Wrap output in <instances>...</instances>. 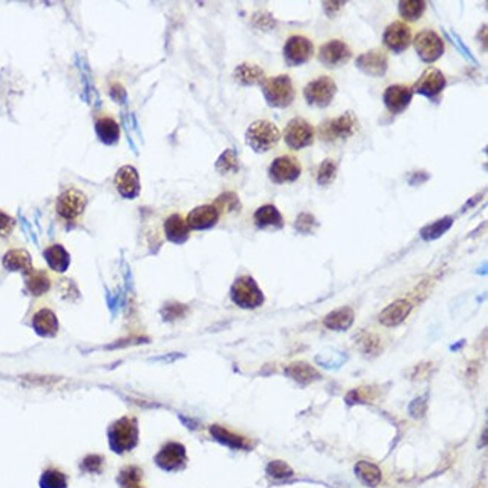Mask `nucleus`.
Masks as SVG:
<instances>
[{
	"label": "nucleus",
	"mask_w": 488,
	"mask_h": 488,
	"mask_svg": "<svg viewBox=\"0 0 488 488\" xmlns=\"http://www.w3.org/2000/svg\"><path fill=\"white\" fill-rule=\"evenodd\" d=\"M4 267L9 272H23L24 275L32 271V255L26 250H11L4 255Z\"/></svg>",
	"instance_id": "nucleus-22"
},
{
	"label": "nucleus",
	"mask_w": 488,
	"mask_h": 488,
	"mask_svg": "<svg viewBox=\"0 0 488 488\" xmlns=\"http://www.w3.org/2000/svg\"><path fill=\"white\" fill-rule=\"evenodd\" d=\"M453 224H454V218L448 215V216L440 218V220H438V221H434L431 224H427L426 227H422L419 235L423 240H436V239L442 238L448 232V230L453 227Z\"/></svg>",
	"instance_id": "nucleus-32"
},
{
	"label": "nucleus",
	"mask_w": 488,
	"mask_h": 488,
	"mask_svg": "<svg viewBox=\"0 0 488 488\" xmlns=\"http://www.w3.org/2000/svg\"><path fill=\"white\" fill-rule=\"evenodd\" d=\"M214 204L216 206V209L220 211V214L223 211L224 212H233V211L240 209V200H239L236 192H232V191L223 192V194L215 200Z\"/></svg>",
	"instance_id": "nucleus-39"
},
{
	"label": "nucleus",
	"mask_w": 488,
	"mask_h": 488,
	"mask_svg": "<svg viewBox=\"0 0 488 488\" xmlns=\"http://www.w3.org/2000/svg\"><path fill=\"white\" fill-rule=\"evenodd\" d=\"M338 174V162L332 158H326L320 162L317 169V184L320 187H329L333 184Z\"/></svg>",
	"instance_id": "nucleus-36"
},
{
	"label": "nucleus",
	"mask_w": 488,
	"mask_h": 488,
	"mask_svg": "<svg viewBox=\"0 0 488 488\" xmlns=\"http://www.w3.org/2000/svg\"><path fill=\"white\" fill-rule=\"evenodd\" d=\"M165 236L173 243H184L189 238V227L182 215L173 214L164 223Z\"/></svg>",
	"instance_id": "nucleus-23"
},
{
	"label": "nucleus",
	"mask_w": 488,
	"mask_h": 488,
	"mask_svg": "<svg viewBox=\"0 0 488 488\" xmlns=\"http://www.w3.org/2000/svg\"><path fill=\"white\" fill-rule=\"evenodd\" d=\"M414 47L419 59L426 63H434L445 53V41L434 30H421L414 40Z\"/></svg>",
	"instance_id": "nucleus-7"
},
{
	"label": "nucleus",
	"mask_w": 488,
	"mask_h": 488,
	"mask_svg": "<svg viewBox=\"0 0 488 488\" xmlns=\"http://www.w3.org/2000/svg\"><path fill=\"white\" fill-rule=\"evenodd\" d=\"M32 326L38 336L45 338L55 337L59 331L57 317L53 311L48 310V308H43V310H40L33 316Z\"/></svg>",
	"instance_id": "nucleus-21"
},
{
	"label": "nucleus",
	"mask_w": 488,
	"mask_h": 488,
	"mask_svg": "<svg viewBox=\"0 0 488 488\" xmlns=\"http://www.w3.org/2000/svg\"><path fill=\"white\" fill-rule=\"evenodd\" d=\"M26 278V289L32 294V296L38 298L43 296L51 287V279L45 271H35L32 269L30 272L24 275Z\"/></svg>",
	"instance_id": "nucleus-29"
},
{
	"label": "nucleus",
	"mask_w": 488,
	"mask_h": 488,
	"mask_svg": "<svg viewBox=\"0 0 488 488\" xmlns=\"http://www.w3.org/2000/svg\"><path fill=\"white\" fill-rule=\"evenodd\" d=\"M141 477H143L141 469H138L137 466H126L121 470L118 481L122 488H131L141 482Z\"/></svg>",
	"instance_id": "nucleus-40"
},
{
	"label": "nucleus",
	"mask_w": 488,
	"mask_h": 488,
	"mask_svg": "<svg viewBox=\"0 0 488 488\" xmlns=\"http://www.w3.org/2000/svg\"><path fill=\"white\" fill-rule=\"evenodd\" d=\"M87 204L84 192L77 188H67L60 192L56 201V212L67 221H74L82 216Z\"/></svg>",
	"instance_id": "nucleus-10"
},
{
	"label": "nucleus",
	"mask_w": 488,
	"mask_h": 488,
	"mask_svg": "<svg viewBox=\"0 0 488 488\" xmlns=\"http://www.w3.org/2000/svg\"><path fill=\"white\" fill-rule=\"evenodd\" d=\"M359 341V349L368 355H376V349H380V341L375 333H362Z\"/></svg>",
	"instance_id": "nucleus-44"
},
{
	"label": "nucleus",
	"mask_w": 488,
	"mask_h": 488,
	"mask_svg": "<svg viewBox=\"0 0 488 488\" xmlns=\"http://www.w3.org/2000/svg\"><path fill=\"white\" fill-rule=\"evenodd\" d=\"M359 128L361 125H359L357 116L355 111L349 110L340 114L338 118L322 122V125L318 126V137L328 143L337 140H349L359 131Z\"/></svg>",
	"instance_id": "nucleus-3"
},
{
	"label": "nucleus",
	"mask_w": 488,
	"mask_h": 488,
	"mask_svg": "<svg viewBox=\"0 0 488 488\" xmlns=\"http://www.w3.org/2000/svg\"><path fill=\"white\" fill-rule=\"evenodd\" d=\"M102 467H104V458L98 454L87 455L82 461V469L87 473H101Z\"/></svg>",
	"instance_id": "nucleus-45"
},
{
	"label": "nucleus",
	"mask_w": 488,
	"mask_h": 488,
	"mask_svg": "<svg viewBox=\"0 0 488 488\" xmlns=\"http://www.w3.org/2000/svg\"><path fill=\"white\" fill-rule=\"evenodd\" d=\"M220 221V211L215 204H201L192 209L187 216L189 230H208Z\"/></svg>",
	"instance_id": "nucleus-19"
},
{
	"label": "nucleus",
	"mask_w": 488,
	"mask_h": 488,
	"mask_svg": "<svg viewBox=\"0 0 488 488\" xmlns=\"http://www.w3.org/2000/svg\"><path fill=\"white\" fill-rule=\"evenodd\" d=\"M41 488H68L67 475L59 469L50 467L47 469L40 479Z\"/></svg>",
	"instance_id": "nucleus-37"
},
{
	"label": "nucleus",
	"mask_w": 488,
	"mask_h": 488,
	"mask_svg": "<svg viewBox=\"0 0 488 488\" xmlns=\"http://www.w3.org/2000/svg\"><path fill=\"white\" fill-rule=\"evenodd\" d=\"M316 138V130L314 126L302 119V118H293L284 130V141L286 145L293 150H301L304 148L311 146Z\"/></svg>",
	"instance_id": "nucleus-9"
},
{
	"label": "nucleus",
	"mask_w": 488,
	"mask_h": 488,
	"mask_svg": "<svg viewBox=\"0 0 488 488\" xmlns=\"http://www.w3.org/2000/svg\"><path fill=\"white\" fill-rule=\"evenodd\" d=\"M233 79L242 86H255L262 84L266 79L265 71L254 63H240L233 72Z\"/></svg>",
	"instance_id": "nucleus-26"
},
{
	"label": "nucleus",
	"mask_w": 488,
	"mask_h": 488,
	"mask_svg": "<svg viewBox=\"0 0 488 488\" xmlns=\"http://www.w3.org/2000/svg\"><path fill=\"white\" fill-rule=\"evenodd\" d=\"M355 473L359 481H362L368 487H376L382 481L380 469L376 465L370 463V461H359L355 466Z\"/></svg>",
	"instance_id": "nucleus-33"
},
{
	"label": "nucleus",
	"mask_w": 488,
	"mask_h": 488,
	"mask_svg": "<svg viewBox=\"0 0 488 488\" xmlns=\"http://www.w3.org/2000/svg\"><path fill=\"white\" fill-rule=\"evenodd\" d=\"M355 65L359 71H362L370 77H384L389 67L388 55L380 48H372L357 56Z\"/></svg>",
	"instance_id": "nucleus-13"
},
{
	"label": "nucleus",
	"mask_w": 488,
	"mask_h": 488,
	"mask_svg": "<svg viewBox=\"0 0 488 488\" xmlns=\"http://www.w3.org/2000/svg\"><path fill=\"white\" fill-rule=\"evenodd\" d=\"M109 442L111 451L123 454L131 451L138 443V426L134 418H121L109 430Z\"/></svg>",
	"instance_id": "nucleus-4"
},
{
	"label": "nucleus",
	"mask_w": 488,
	"mask_h": 488,
	"mask_svg": "<svg viewBox=\"0 0 488 488\" xmlns=\"http://www.w3.org/2000/svg\"><path fill=\"white\" fill-rule=\"evenodd\" d=\"M427 400H428V396H427V395L416 398V400H414L412 403H410V406H409V414L412 415L415 419L422 418L423 414L427 412Z\"/></svg>",
	"instance_id": "nucleus-46"
},
{
	"label": "nucleus",
	"mask_w": 488,
	"mask_h": 488,
	"mask_svg": "<svg viewBox=\"0 0 488 488\" xmlns=\"http://www.w3.org/2000/svg\"><path fill=\"white\" fill-rule=\"evenodd\" d=\"M254 23H255L257 28L265 29V30L275 28V20L272 18V16L266 14V12H259V14H257L254 18Z\"/></svg>",
	"instance_id": "nucleus-48"
},
{
	"label": "nucleus",
	"mask_w": 488,
	"mask_h": 488,
	"mask_svg": "<svg viewBox=\"0 0 488 488\" xmlns=\"http://www.w3.org/2000/svg\"><path fill=\"white\" fill-rule=\"evenodd\" d=\"M262 92L269 107L274 109H287L293 104L294 86L289 75L281 74L277 77H269L262 83Z\"/></svg>",
	"instance_id": "nucleus-1"
},
{
	"label": "nucleus",
	"mask_w": 488,
	"mask_h": 488,
	"mask_svg": "<svg viewBox=\"0 0 488 488\" xmlns=\"http://www.w3.org/2000/svg\"><path fill=\"white\" fill-rule=\"evenodd\" d=\"M155 463L158 467L167 472H173L182 469L187 465V449L182 443L169 442L165 443L161 451L155 457Z\"/></svg>",
	"instance_id": "nucleus-17"
},
{
	"label": "nucleus",
	"mask_w": 488,
	"mask_h": 488,
	"mask_svg": "<svg viewBox=\"0 0 488 488\" xmlns=\"http://www.w3.org/2000/svg\"><path fill=\"white\" fill-rule=\"evenodd\" d=\"M344 6H345V2H323V11L328 16V18L331 20L336 18Z\"/></svg>",
	"instance_id": "nucleus-49"
},
{
	"label": "nucleus",
	"mask_w": 488,
	"mask_h": 488,
	"mask_svg": "<svg viewBox=\"0 0 488 488\" xmlns=\"http://www.w3.org/2000/svg\"><path fill=\"white\" fill-rule=\"evenodd\" d=\"M345 361H348V356H345V353L336 352V350H329L325 355L316 356V362L318 365H322L323 368H328V370L340 368Z\"/></svg>",
	"instance_id": "nucleus-38"
},
{
	"label": "nucleus",
	"mask_w": 488,
	"mask_h": 488,
	"mask_svg": "<svg viewBox=\"0 0 488 488\" xmlns=\"http://www.w3.org/2000/svg\"><path fill=\"white\" fill-rule=\"evenodd\" d=\"M44 259L55 272L63 274L68 269L71 257L62 245H51L44 251Z\"/></svg>",
	"instance_id": "nucleus-30"
},
{
	"label": "nucleus",
	"mask_w": 488,
	"mask_h": 488,
	"mask_svg": "<svg viewBox=\"0 0 488 488\" xmlns=\"http://www.w3.org/2000/svg\"><path fill=\"white\" fill-rule=\"evenodd\" d=\"M453 38H454V41H455V45H457V47H458V48H460L461 51H463V53L466 55V57H467V59H472L473 62H477V60H475V57L472 56V53H470V51H469V50H467V48L465 47L463 41H461V40H460V38H458V36H455L454 33H453Z\"/></svg>",
	"instance_id": "nucleus-51"
},
{
	"label": "nucleus",
	"mask_w": 488,
	"mask_h": 488,
	"mask_svg": "<svg viewBox=\"0 0 488 488\" xmlns=\"http://www.w3.org/2000/svg\"><path fill=\"white\" fill-rule=\"evenodd\" d=\"M230 296L238 306L245 308V310H254L265 302L263 292L250 275H242L233 282L232 289H230Z\"/></svg>",
	"instance_id": "nucleus-5"
},
{
	"label": "nucleus",
	"mask_w": 488,
	"mask_h": 488,
	"mask_svg": "<svg viewBox=\"0 0 488 488\" xmlns=\"http://www.w3.org/2000/svg\"><path fill=\"white\" fill-rule=\"evenodd\" d=\"M355 322V311L350 306H341L338 310L331 311L325 318L323 325L331 331H348Z\"/></svg>",
	"instance_id": "nucleus-24"
},
{
	"label": "nucleus",
	"mask_w": 488,
	"mask_h": 488,
	"mask_svg": "<svg viewBox=\"0 0 488 488\" xmlns=\"http://www.w3.org/2000/svg\"><path fill=\"white\" fill-rule=\"evenodd\" d=\"M350 57H352L350 47L341 40L328 41L318 50V60L331 70L345 65V63L350 60Z\"/></svg>",
	"instance_id": "nucleus-15"
},
{
	"label": "nucleus",
	"mask_w": 488,
	"mask_h": 488,
	"mask_svg": "<svg viewBox=\"0 0 488 488\" xmlns=\"http://www.w3.org/2000/svg\"><path fill=\"white\" fill-rule=\"evenodd\" d=\"M131 488H143V487H141V485L138 484V485H134V487H131Z\"/></svg>",
	"instance_id": "nucleus-52"
},
{
	"label": "nucleus",
	"mask_w": 488,
	"mask_h": 488,
	"mask_svg": "<svg viewBox=\"0 0 488 488\" xmlns=\"http://www.w3.org/2000/svg\"><path fill=\"white\" fill-rule=\"evenodd\" d=\"M317 220L313 214H308V212H302L298 215L296 221H294V228H296V232L302 233V235H311L314 230L317 228Z\"/></svg>",
	"instance_id": "nucleus-41"
},
{
	"label": "nucleus",
	"mask_w": 488,
	"mask_h": 488,
	"mask_svg": "<svg viewBox=\"0 0 488 488\" xmlns=\"http://www.w3.org/2000/svg\"><path fill=\"white\" fill-rule=\"evenodd\" d=\"M302 174V165L293 155H282L275 158L269 165L267 176L277 185L296 182Z\"/></svg>",
	"instance_id": "nucleus-8"
},
{
	"label": "nucleus",
	"mask_w": 488,
	"mask_h": 488,
	"mask_svg": "<svg viewBox=\"0 0 488 488\" xmlns=\"http://www.w3.org/2000/svg\"><path fill=\"white\" fill-rule=\"evenodd\" d=\"M254 223L259 228H282L284 218L274 204H263L254 212Z\"/></svg>",
	"instance_id": "nucleus-25"
},
{
	"label": "nucleus",
	"mask_w": 488,
	"mask_h": 488,
	"mask_svg": "<svg viewBox=\"0 0 488 488\" xmlns=\"http://www.w3.org/2000/svg\"><path fill=\"white\" fill-rule=\"evenodd\" d=\"M414 89L407 84H392L383 92V104L391 114H401L414 99Z\"/></svg>",
	"instance_id": "nucleus-16"
},
{
	"label": "nucleus",
	"mask_w": 488,
	"mask_h": 488,
	"mask_svg": "<svg viewBox=\"0 0 488 488\" xmlns=\"http://www.w3.org/2000/svg\"><path fill=\"white\" fill-rule=\"evenodd\" d=\"M16 227V220L11 215L0 211V238H8Z\"/></svg>",
	"instance_id": "nucleus-47"
},
{
	"label": "nucleus",
	"mask_w": 488,
	"mask_h": 488,
	"mask_svg": "<svg viewBox=\"0 0 488 488\" xmlns=\"http://www.w3.org/2000/svg\"><path fill=\"white\" fill-rule=\"evenodd\" d=\"M211 434L214 436V439L220 442L221 445L230 446L233 449H250V440H247L245 438H242V436L228 431L220 426H212Z\"/></svg>",
	"instance_id": "nucleus-31"
},
{
	"label": "nucleus",
	"mask_w": 488,
	"mask_h": 488,
	"mask_svg": "<svg viewBox=\"0 0 488 488\" xmlns=\"http://www.w3.org/2000/svg\"><path fill=\"white\" fill-rule=\"evenodd\" d=\"M114 185H116L118 192L123 199H128V200L135 199L141 191L138 172L133 165L121 167L116 176H114Z\"/></svg>",
	"instance_id": "nucleus-18"
},
{
	"label": "nucleus",
	"mask_w": 488,
	"mask_h": 488,
	"mask_svg": "<svg viewBox=\"0 0 488 488\" xmlns=\"http://www.w3.org/2000/svg\"><path fill=\"white\" fill-rule=\"evenodd\" d=\"M427 9V4L423 0H401L398 2V12L406 21H418Z\"/></svg>",
	"instance_id": "nucleus-35"
},
{
	"label": "nucleus",
	"mask_w": 488,
	"mask_h": 488,
	"mask_svg": "<svg viewBox=\"0 0 488 488\" xmlns=\"http://www.w3.org/2000/svg\"><path fill=\"white\" fill-rule=\"evenodd\" d=\"M286 375L299 384H310L322 379V375L310 364L294 362L286 368Z\"/></svg>",
	"instance_id": "nucleus-27"
},
{
	"label": "nucleus",
	"mask_w": 488,
	"mask_h": 488,
	"mask_svg": "<svg viewBox=\"0 0 488 488\" xmlns=\"http://www.w3.org/2000/svg\"><path fill=\"white\" fill-rule=\"evenodd\" d=\"M428 179H430V174H428V173H426V172H415L414 174H410V177H409V184H410V185H414V187H416V185H421V184H423V182H427Z\"/></svg>",
	"instance_id": "nucleus-50"
},
{
	"label": "nucleus",
	"mask_w": 488,
	"mask_h": 488,
	"mask_svg": "<svg viewBox=\"0 0 488 488\" xmlns=\"http://www.w3.org/2000/svg\"><path fill=\"white\" fill-rule=\"evenodd\" d=\"M282 55L289 67H299L313 57L314 45L306 36L293 35L286 41Z\"/></svg>",
	"instance_id": "nucleus-12"
},
{
	"label": "nucleus",
	"mask_w": 488,
	"mask_h": 488,
	"mask_svg": "<svg viewBox=\"0 0 488 488\" xmlns=\"http://www.w3.org/2000/svg\"><path fill=\"white\" fill-rule=\"evenodd\" d=\"M95 131L98 138L102 141L104 145H116L119 141L121 137V128L118 125V122L111 119V118H99L95 123Z\"/></svg>",
	"instance_id": "nucleus-28"
},
{
	"label": "nucleus",
	"mask_w": 488,
	"mask_h": 488,
	"mask_svg": "<svg viewBox=\"0 0 488 488\" xmlns=\"http://www.w3.org/2000/svg\"><path fill=\"white\" fill-rule=\"evenodd\" d=\"M188 311V306L184 305V304H177V302H173V304H169L167 306L162 308V318L165 320V322H174V320L177 318H182Z\"/></svg>",
	"instance_id": "nucleus-43"
},
{
	"label": "nucleus",
	"mask_w": 488,
	"mask_h": 488,
	"mask_svg": "<svg viewBox=\"0 0 488 488\" xmlns=\"http://www.w3.org/2000/svg\"><path fill=\"white\" fill-rule=\"evenodd\" d=\"M446 77L438 68H427L412 86L414 94L426 96L431 101H438L446 87Z\"/></svg>",
	"instance_id": "nucleus-11"
},
{
	"label": "nucleus",
	"mask_w": 488,
	"mask_h": 488,
	"mask_svg": "<svg viewBox=\"0 0 488 488\" xmlns=\"http://www.w3.org/2000/svg\"><path fill=\"white\" fill-rule=\"evenodd\" d=\"M383 44L396 55L403 53L412 44V29L404 21L391 23L383 32Z\"/></svg>",
	"instance_id": "nucleus-14"
},
{
	"label": "nucleus",
	"mask_w": 488,
	"mask_h": 488,
	"mask_svg": "<svg viewBox=\"0 0 488 488\" xmlns=\"http://www.w3.org/2000/svg\"><path fill=\"white\" fill-rule=\"evenodd\" d=\"M239 169H240V162L233 149H226L215 162V170L221 176L235 174L239 172Z\"/></svg>",
	"instance_id": "nucleus-34"
},
{
	"label": "nucleus",
	"mask_w": 488,
	"mask_h": 488,
	"mask_svg": "<svg viewBox=\"0 0 488 488\" xmlns=\"http://www.w3.org/2000/svg\"><path fill=\"white\" fill-rule=\"evenodd\" d=\"M410 311H412V304H410L407 299L394 301L379 314V322L383 326H388V328L398 326L409 317Z\"/></svg>",
	"instance_id": "nucleus-20"
},
{
	"label": "nucleus",
	"mask_w": 488,
	"mask_h": 488,
	"mask_svg": "<svg viewBox=\"0 0 488 488\" xmlns=\"http://www.w3.org/2000/svg\"><path fill=\"white\" fill-rule=\"evenodd\" d=\"M266 472L269 477L274 479H287L293 475L292 467L287 463H284V461H279V460L271 461L266 467Z\"/></svg>",
	"instance_id": "nucleus-42"
},
{
	"label": "nucleus",
	"mask_w": 488,
	"mask_h": 488,
	"mask_svg": "<svg viewBox=\"0 0 488 488\" xmlns=\"http://www.w3.org/2000/svg\"><path fill=\"white\" fill-rule=\"evenodd\" d=\"M281 140L279 128L271 121H255L245 133L247 145L257 153H265L274 149Z\"/></svg>",
	"instance_id": "nucleus-2"
},
{
	"label": "nucleus",
	"mask_w": 488,
	"mask_h": 488,
	"mask_svg": "<svg viewBox=\"0 0 488 488\" xmlns=\"http://www.w3.org/2000/svg\"><path fill=\"white\" fill-rule=\"evenodd\" d=\"M337 92V83L333 82L331 77L322 75L304 87V98L308 106L326 109L331 106V102L336 98Z\"/></svg>",
	"instance_id": "nucleus-6"
}]
</instances>
